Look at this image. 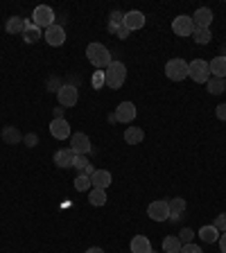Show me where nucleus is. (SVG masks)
<instances>
[{
	"instance_id": "obj_1",
	"label": "nucleus",
	"mask_w": 226,
	"mask_h": 253,
	"mask_svg": "<svg viewBox=\"0 0 226 253\" xmlns=\"http://www.w3.org/2000/svg\"><path fill=\"white\" fill-rule=\"evenodd\" d=\"M86 59L95 66V70H106L109 63L113 61L109 47L102 45V43H89V47H86Z\"/></svg>"
},
{
	"instance_id": "obj_2",
	"label": "nucleus",
	"mask_w": 226,
	"mask_h": 253,
	"mask_svg": "<svg viewBox=\"0 0 226 253\" xmlns=\"http://www.w3.org/2000/svg\"><path fill=\"white\" fill-rule=\"evenodd\" d=\"M127 79V66L122 61H111L104 70V86L109 88H120Z\"/></svg>"
},
{
	"instance_id": "obj_3",
	"label": "nucleus",
	"mask_w": 226,
	"mask_h": 253,
	"mask_svg": "<svg viewBox=\"0 0 226 253\" xmlns=\"http://www.w3.org/2000/svg\"><path fill=\"white\" fill-rule=\"evenodd\" d=\"M188 77L197 84H206L211 79V68H208V61L204 59H192L188 63Z\"/></svg>"
},
{
	"instance_id": "obj_4",
	"label": "nucleus",
	"mask_w": 226,
	"mask_h": 253,
	"mask_svg": "<svg viewBox=\"0 0 226 253\" xmlns=\"http://www.w3.org/2000/svg\"><path fill=\"white\" fill-rule=\"evenodd\" d=\"M165 75H168V79H172V82H183V79L188 77V63H185L183 59H170V61L165 63Z\"/></svg>"
},
{
	"instance_id": "obj_5",
	"label": "nucleus",
	"mask_w": 226,
	"mask_h": 253,
	"mask_svg": "<svg viewBox=\"0 0 226 253\" xmlns=\"http://www.w3.org/2000/svg\"><path fill=\"white\" fill-rule=\"evenodd\" d=\"M32 23H34L37 27H41V30H47L50 25H54V11H52V7L39 5L37 9H34V14H32Z\"/></svg>"
},
{
	"instance_id": "obj_6",
	"label": "nucleus",
	"mask_w": 226,
	"mask_h": 253,
	"mask_svg": "<svg viewBox=\"0 0 226 253\" xmlns=\"http://www.w3.org/2000/svg\"><path fill=\"white\" fill-rule=\"evenodd\" d=\"M172 32L177 34V37H192V32H195V23H192V18L185 14L177 16L172 21Z\"/></svg>"
},
{
	"instance_id": "obj_7",
	"label": "nucleus",
	"mask_w": 226,
	"mask_h": 253,
	"mask_svg": "<svg viewBox=\"0 0 226 253\" xmlns=\"http://www.w3.org/2000/svg\"><path fill=\"white\" fill-rule=\"evenodd\" d=\"M147 215H149V219H154V221H165L170 217V204L165 199L152 201L147 208Z\"/></svg>"
},
{
	"instance_id": "obj_8",
	"label": "nucleus",
	"mask_w": 226,
	"mask_h": 253,
	"mask_svg": "<svg viewBox=\"0 0 226 253\" xmlns=\"http://www.w3.org/2000/svg\"><path fill=\"white\" fill-rule=\"evenodd\" d=\"M45 41H47V45H52V47H59V45H63L66 43V30H63L59 23H54V25H50L45 30Z\"/></svg>"
},
{
	"instance_id": "obj_9",
	"label": "nucleus",
	"mask_w": 226,
	"mask_h": 253,
	"mask_svg": "<svg viewBox=\"0 0 226 253\" xmlns=\"http://www.w3.org/2000/svg\"><path fill=\"white\" fill-rule=\"evenodd\" d=\"M113 116H116V122H125V125H132L134 118H136V104H134V102H120Z\"/></svg>"
},
{
	"instance_id": "obj_10",
	"label": "nucleus",
	"mask_w": 226,
	"mask_h": 253,
	"mask_svg": "<svg viewBox=\"0 0 226 253\" xmlns=\"http://www.w3.org/2000/svg\"><path fill=\"white\" fill-rule=\"evenodd\" d=\"M57 97H59V104H61V106H75V104H77V100H79V88L63 84L61 88H59Z\"/></svg>"
},
{
	"instance_id": "obj_11",
	"label": "nucleus",
	"mask_w": 226,
	"mask_h": 253,
	"mask_svg": "<svg viewBox=\"0 0 226 253\" xmlns=\"http://www.w3.org/2000/svg\"><path fill=\"white\" fill-rule=\"evenodd\" d=\"M190 18H192V23H195V30H211L213 11L208 9V7H199Z\"/></svg>"
},
{
	"instance_id": "obj_12",
	"label": "nucleus",
	"mask_w": 226,
	"mask_h": 253,
	"mask_svg": "<svg viewBox=\"0 0 226 253\" xmlns=\"http://www.w3.org/2000/svg\"><path fill=\"white\" fill-rule=\"evenodd\" d=\"M50 133H52L57 140H66V138L73 136V131H70V122L66 120V118H61V120H54L50 122Z\"/></svg>"
},
{
	"instance_id": "obj_13",
	"label": "nucleus",
	"mask_w": 226,
	"mask_h": 253,
	"mask_svg": "<svg viewBox=\"0 0 226 253\" xmlns=\"http://www.w3.org/2000/svg\"><path fill=\"white\" fill-rule=\"evenodd\" d=\"M70 149H73L75 154H89L90 152V138L86 136V133H73L70 136Z\"/></svg>"
},
{
	"instance_id": "obj_14",
	"label": "nucleus",
	"mask_w": 226,
	"mask_h": 253,
	"mask_svg": "<svg viewBox=\"0 0 226 253\" xmlns=\"http://www.w3.org/2000/svg\"><path fill=\"white\" fill-rule=\"evenodd\" d=\"M111 183H113V176H111L109 169H95V172L90 174V185H93V188L106 190Z\"/></svg>"
},
{
	"instance_id": "obj_15",
	"label": "nucleus",
	"mask_w": 226,
	"mask_h": 253,
	"mask_svg": "<svg viewBox=\"0 0 226 253\" xmlns=\"http://www.w3.org/2000/svg\"><path fill=\"white\" fill-rule=\"evenodd\" d=\"M125 27L129 32L142 30V27H145V14H142V11H138V9L127 11V14H125Z\"/></svg>"
},
{
	"instance_id": "obj_16",
	"label": "nucleus",
	"mask_w": 226,
	"mask_h": 253,
	"mask_svg": "<svg viewBox=\"0 0 226 253\" xmlns=\"http://www.w3.org/2000/svg\"><path fill=\"white\" fill-rule=\"evenodd\" d=\"M208 68H211V77L226 79V57H224V54L215 57L213 61H208Z\"/></svg>"
},
{
	"instance_id": "obj_17",
	"label": "nucleus",
	"mask_w": 226,
	"mask_h": 253,
	"mask_svg": "<svg viewBox=\"0 0 226 253\" xmlns=\"http://www.w3.org/2000/svg\"><path fill=\"white\" fill-rule=\"evenodd\" d=\"M168 204H170V219H172V221H179L181 215L185 212V199H181V197H174V199H170Z\"/></svg>"
},
{
	"instance_id": "obj_18",
	"label": "nucleus",
	"mask_w": 226,
	"mask_h": 253,
	"mask_svg": "<svg viewBox=\"0 0 226 253\" xmlns=\"http://www.w3.org/2000/svg\"><path fill=\"white\" fill-rule=\"evenodd\" d=\"M73 158H75V152L70 147L54 152V163H57L59 168H73Z\"/></svg>"
},
{
	"instance_id": "obj_19",
	"label": "nucleus",
	"mask_w": 226,
	"mask_h": 253,
	"mask_svg": "<svg viewBox=\"0 0 226 253\" xmlns=\"http://www.w3.org/2000/svg\"><path fill=\"white\" fill-rule=\"evenodd\" d=\"M0 136H2L5 145H18V142H23V133L18 126H5Z\"/></svg>"
},
{
	"instance_id": "obj_20",
	"label": "nucleus",
	"mask_w": 226,
	"mask_h": 253,
	"mask_svg": "<svg viewBox=\"0 0 226 253\" xmlns=\"http://www.w3.org/2000/svg\"><path fill=\"white\" fill-rule=\"evenodd\" d=\"M142 138H145V131L140 126H127L125 129V142L127 145H140Z\"/></svg>"
},
{
	"instance_id": "obj_21",
	"label": "nucleus",
	"mask_w": 226,
	"mask_h": 253,
	"mask_svg": "<svg viewBox=\"0 0 226 253\" xmlns=\"http://www.w3.org/2000/svg\"><path fill=\"white\" fill-rule=\"evenodd\" d=\"M149 251H152V242H149V237H145V235L132 237V253H149Z\"/></svg>"
},
{
	"instance_id": "obj_22",
	"label": "nucleus",
	"mask_w": 226,
	"mask_h": 253,
	"mask_svg": "<svg viewBox=\"0 0 226 253\" xmlns=\"http://www.w3.org/2000/svg\"><path fill=\"white\" fill-rule=\"evenodd\" d=\"M197 237H201L206 244H213V242H217V240H220V231H217L213 224H208V226H201L199 228Z\"/></svg>"
},
{
	"instance_id": "obj_23",
	"label": "nucleus",
	"mask_w": 226,
	"mask_h": 253,
	"mask_svg": "<svg viewBox=\"0 0 226 253\" xmlns=\"http://www.w3.org/2000/svg\"><path fill=\"white\" fill-rule=\"evenodd\" d=\"M23 39L27 43H37L41 39V27H37L32 21H25V32H23Z\"/></svg>"
},
{
	"instance_id": "obj_24",
	"label": "nucleus",
	"mask_w": 226,
	"mask_h": 253,
	"mask_svg": "<svg viewBox=\"0 0 226 253\" xmlns=\"http://www.w3.org/2000/svg\"><path fill=\"white\" fill-rule=\"evenodd\" d=\"M5 30L9 32V34H23V32H25V18H21V16H11L9 21H7Z\"/></svg>"
},
{
	"instance_id": "obj_25",
	"label": "nucleus",
	"mask_w": 226,
	"mask_h": 253,
	"mask_svg": "<svg viewBox=\"0 0 226 253\" xmlns=\"http://www.w3.org/2000/svg\"><path fill=\"white\" fill-rule=\"evenodd\" d=\"M106 190H100V188H90L89 190V204L90 206H104L106 204Z\"/></svg>"
},
{
	"instance_id": "obj_26",
	"label": "nucleus",
	"mask_w": 226,
	"mask_h": 253,
	"mask_svg": "<svg viewBox=\"0 0 226 253\" xmlns=\"http://www.w3.org/2000/svg\"><path fill=\"white\" fill-rule=\"evenodd\" d=\"M181 240H179V235H168L163 240V251L165 253H179L181 251Z\"/></svg>"
},
{
	"instance_id": "obj_27",
	"label": "nucleus",
	"mask_w": 226,
	"mask_h": 253,
	"mask_svg": "<svg viewBox=\"0 0 226 253\" xmlns=\"http://www.w3.org/2000/svg\"><path fill=\"white\" fill-rule=\"evenodd\" d=\"M206 86H208V93H213V95H222V93H226V82H224V79L211 77L208 82H206Z\"/></svg>"
},
{
	"instance_id": "obj_28",
	"label": "nucleus",
	"mask_w": 226,
	"mask_h": 253,
	"mask_svg": "<svg viewBox=\"0 0 226 253\" xmlns=\"http://www.w3.org/2000/svg\"><path fill=\"white\" fill-rule=\"evenodd\" d=\"M192 39H195V43H199V45H206V43H211L213 32L211 30H195L192 32Z\"/></svg>"
},
{
	"instance_id": "obj_29",
	"label": "nucleus",
	"mask_w": 226,
	"mask_h": 253,
	"mask_svg": "<svg viewBox=\"0 0 226 253\" xmlns=\"http://www.w3.org/2000/svg\"><path fill=\"white\" fill-rule=\"evenodd\" d=\"M75 188H77V192H89V190L93 188V185H90V176H86V174H77Z\"/></svg>"
},
{
	"instance_id": "obj_30",
	"label": "nucleus",
	"mask_w": 226,
	"mask_h": 253,
	"mask_svg": "<svg viewBox=\"0 0 226 253\" xmlns=\"http://www.w3.org/2000/svg\"><path fill=\"white\" fill-rule=\"evenodd\" d=\"M90 84H93V88H102L104 86V70H95L93 77H90Z\"/></svg>"
},
{
	"instance_id": "obj_31",
	"label": "nucleus",
	"mask_w": 226,
	"mask_h": 253,
	"mask_svg": "<svg viewBox=\"0 0 226 253\" xmlns=\"http://www.w3.org/2000/svg\"><path fill=\"white\" fill-rule=\"evenodd\" d=\"M179 240H181V244H190L192 240H195V231L192 228H181V233H179Z\"/></svg>"
},
{
	"instance_id": "obj_32",
	"label": "nucleus",
	"mask_w": 226,
	"mask_h": 253,
	"mask_svg": "<svg viewBox=\"0 0 226 253\" xmlns=\"http://www.w3.org/2000/svg\"><path fill=\"white\" fill-rule=\"evenodd\" d=\"M86 165H89V158H86L84 154H75V158H73V168H77L79 172H82V169H84Z\"/></svg>"
},
{
	"instance_id": "obj_33",
	"label": "nucleus",
	"mask_w": 226,
	"mask_h": 253,
	"mask_svg": "<svg viewBox=\"0 0 226 253\" xmlns=\"http://www.w3.org/2000/svg\"><path fill=\"white\" fill-rule=\"evenodd\" d=\"M213 226H215L220 233H226V212H222V215H217V217H215Z\"/></svg>"
},
{
	"instance_id": "obj_34",
	"label": "nucleus",
	"mask_w": 226,
	"mask_h": 253,
	"mask_svg": "<svg viewBox=\"0 0 226 253\" xmlns=\"http://www.w3.org/2000/svg\"><path fill=\"white\" fill-rule=\"evenodd\" d=\"M23 145H25V147H37L39 136L37 133H25V136H23Z\"/></svg>"
},
{
	"instance_id": "obj_35",
	"label": "nucleus",
	"mask_w": 226,
	"mask_h": 253,
	"mask_svg": "<svg viewBox=\"0 0 226 253\" xmlns=\"http://www.w3.org/2000/svg\"><path fill=\"white\" fill-rule=\"evenodd\" d=\"M61 79L59 77H50L47 79V90H52V93H59V88H61Z\"/></svg>"
},
{
	"instance_id": "obj_36",
	"label": "nucleus",
	"mask_w": 226,
	"mask_h": 253,
	"mask_svg": "<svg viewBox=\"0 0 226 253\" xmlns=\"http://www.w3.org/2000/svg\"><path fill=\"white\" fill-rule=\"evenodd\" d=\"M179 253H204V251H201V247H199V244L190 242V244H183V247H181V251H179Z\"/></svg>"
},
{
	"instance_id": "obj_37",
	"label": "nucleus",
	"mask_w": 226,
	"mask_h": 253,
	"mask_svg": "<svg viewBox=\"0 0 226 253\" xmlns=\"http://www.w3.org/2000/svg\"><path fill=\"white\" fill-rule=\"evenodd\" d=\"M215 116L220 118V120H224V122H226V104H220V106H215Z\"/></svg>"
},
{
	"instance_id": "obj_38",
	"label": "nucleus",
	"mask_w": 226,
	"mask_h": 253,
	"mask_svg": "<svg viewBox=\"0 0 226 253\" xmlns=\"http://www.w3.org/2000/svg\"><path fill=\"white\" fill-rule=\"evenodd\" d=\"M129 34H132V32L127 30V27H125V25L116 27V37H118V39H127V37H129Z\"/></svg>"
},
{
	"instance_id": "obj_39",
	"label": "nucleus",
	"mask_w": 226,
	"mask_h": 253,
	"mask_svg": "<svg viewBox=\"0 0 226 253\" xmlns=\"http://www.w3.org/2000/svg\"><path fill=\"white\" fill-rule=\"evenodd\" d=\"M217 242H220V251L226 253V233H220V240H217Z\"/></svg>"
},
{
	"instance_id": "obj_40",
	"label": "nucleus",
	"mask_w": 226,
	"mask_h": 253,
	"mask_svg": "<svg viewBox=\"0 0 226 253\" xmlns=\"http://www.w3.org/2000/svg\"><path fill=\"white\" fill-rule=\"evenodd\" d=\"M93 172H95V168H93V165L89 163V165H86V168L82 169V172H79V174H86V176H90V174H93Z\"/></svg>"
},
{
	"instance_id": "obj_41",
	"label": "nucleus",
	"mask_w": 226,
	"mask_h": 253,
	"mask_svg": "<svg viewBox=\"0 0 226 253\" xmlns=\"http://www.w3.org/2000/svg\"><path fill=\"white\" fill-rule=\"evenodd\" d=\"M52 116H54V120H61V118H63V109H59V106H57V109L52 111Z\"/></svg>"
},
{
	"instance_id": "obj_42",
	"label": "nucleus",
	"mask_w": 226,
	"mask_h": 253,
	"mask_svg": "<svg viewBox=\"0 0 226 253\" xmlns=\"http://www.w3.org/2000/svg\"><path fill=\"white\" fill-rule=\"evenodd\" d=\"M86 253H104V251L100 247H90V249H86Z\"/></svg>"
},
{
	"instance_id": "obj_43",
	"label": "nucleus",
	"mask_w": 226,
	"mask_h": 253,
	"mask_svg": "<svg viewBox=\"0 0 226 253\" xmlns=\"http://www.w3.org/2000/svg\"><path fill=\"white\" fill-rule=\"evenodd\" d=\"M149 253H156V251H149Z\"/></svg>"
},
{
	"instance_id": "obj_44",
	"label": "nucleus",
	"mask_w": 226,
	"mask_h": 253,
	"mask_svg": "<svg viewBox=\"0 0 226 253\" xmlns=\"http://www.w3.org/2000/svg\"><path fill=\"white\" fill-rule=\"evenodd\" d=\"M224 82H226V79H224Z\"/></svg>"
}]
</instances>
